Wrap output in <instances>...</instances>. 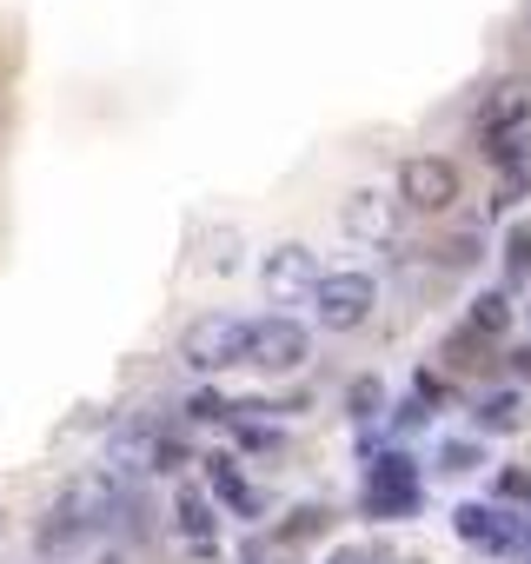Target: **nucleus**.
Segmentation results:
<instances>
[{"label":"nucleus","instance_id":"obj_10","mask_svg":"<svg viewBox=\"0 0 531 564\" xmlns=\"http://www.w3.org/2000/svg\"><path fill=\"white\" fill-rule=\"evenodd\" d=\"M173 511H180V538H186V551H193V557H213V551H219V505H213L199 485H186V491L173 498Z\"/></svg>","mask_w":531,"mask_h":564},{"label":"nucleus","instance_id":"obj_20","mask_svg":"<svg viewBox=\"0 0 531 564\" xmlns=\"http://www.w3.org/2000/svg\"><path fill=\"white\" fill-rule=\"evenodd\" d=\"M0 538H8V511H0Z\"/></svg>","mask_w":531,"mask_h":564},{"label":"nucleus","instance_id":"obj_13","mask_svg":"<svg viewBox=\"0 0 531 564\" xmlns=\"http://www.w3.org/2000/svg\"><path fill=\"white\" fill-rule=\"evenodd\" d=\"M326 524H333V511H326V505H300V511L280 524V544H306V538H319Z\"/></svg>","mask_w":531,"mask_h":564},{"label":"nucleus","instance_id":"obj_9","mask_svg":"<svg viewBox=\"0 0 531 564\" xmlns=\"http://www.w3.org/2000/svg\"><path fill=\"white\" fill-rule=\"evenodd\" d=\"M452 531H458L472 551H511V544H518V518H511L505 505H478V498L452 511Z\"/></svg>","mask_w":531,"mask_h":564},{"label":"nucleus","instance_id":"obj_15","mask_svg":"<svg viewBox=\"0 0 531 564\" xmlns=\"http://www.w3.org/2000/svg\"><path fill=\"white\" fill-rule=\"evenodd\" d=\"M186 419H199V425H232V399H226V392H193V399H186Z\"/></svg>","mask_w":531,"mask_h":564},{"label":"nucleus","instance_id":"obj_4","mask_svg":"<svg viewBox=\"0 0 531 564\" xmlns=\"http://www.w3.org/2000/svg\"><path fill=\"white\" fill-rule=\"evenodd\" d=\"M524 127H531V87H524V80H498V87L485 94V107H478V140L491 147V160L518 166Z\"/></svg>","mask_w":531,"mask_h":564},{"label":"nucleus","instance_id":"obj_16","mask_svg":"<svg viewBox=\"0 0 531 564\" xmlns=\"http://www.w3.org/2000/svg\"><path fill=\"white\" fill-rule=\"evenodd\" d=\"M472 465H485V445L478 438H445L438 445V471H472Z\"/></svg>","mask_w":531,"mask_h":564},{"label":"nucleus","instance_id":"obj_18","mask_svg":"<svg viewBox=\"0 0 531 564\" xmlns=\"http://www.w3.org/2000/svg\"><path fill=\"white\" fill-rule=\"evenodd\" d=\"M498 498L505 505H524L531 498V471H498Z\"/></svg>","mask_w":531,"mask_h":564},{"label":"nucleus","instance_id":"obj_7","mask_svg":"<svg viewBox=\"0 0 531 564\" xmlns=\"http://www.w3.org/2000/svg\"><path fill=\"white\" fill-rule=\"evenodd\" d=\"M313 279H319V252H313L306 239L266 246V259H259V286H266V300H306Z\"/></svg>","mask_w":531,"mask_h":564},{"label":"nucleus","instance_id":"obj_6","mask_svg":"<svg viewBox=\"0 0 531 564\" xmlns=\"http://www.w3.org/2000/svg\"><path fill=\"white\" fill-rule=\"evenodd\" d=\"M239 346H246V319H232V313H199L180 333V359L193 372H232L239 366Z\"/></svg>","mask_w":531,"mask_h":564},{"label":"nucleus","instance_id":"obj_21","mask_svg":"<svg viewBox=\"0 0 531 564\" xmlns=\"http://www.w3.org/2000/svg\"><path fill=\"white\" fill-rule=\"evenodd\" d=\"M412 564H425V557H412Z\"/></svg>","mask_w":531,"mask_h":564},{"label":"nucleus","instance_id":"obj_1","mask_svg":"<svg viewBox=\"0 0 531 564\" xmlns=\"http://www.w3.org/2000/svg\"><path fill=\"white\" fill-rule=\"evenodd\" d=\"M419 491H425L419 465H412L405 452H379V458L366 465L359 511H366V518H379V524H392V518H412V511H419Z\"/></svg>","mask_w":531,"mask_h":564},{"label":"nucleus","instance_id":"obj_11","mask_svg":"<svg viewBox=\"0 0 531 564\" xmlns=\"http://www.w3.org/2000/svg\"><path fill=\"white\" fill-rule=\"evenodd\" d=\"M465 333H472V339H505V333H511V300H505V293H478Z\"/></svg>","mask_w":531,"mask_h":564},{"label":"nucleus","instance_id":"obj_5","mask_svg":"<svg viewBox=\"0 0 531 564\" xmlns=\"http://www.w3.org/2000/svg\"><path fill=\"white\" fill-rule=\"evenodd\" d=\"M465 193V173L438 153H419L399 166V213H452Z\"/></svg>","mask_w":531,"mask_h":564},{"label":"nucleus","instance_id":"obj_8","mask_svg":"<svg viewBox=\"0 0 531 564\" xmlns=\"http://www.w3.org/2000/svg\"><path fill=\"white\" fill-rule=\"evenodd\" d=\"M399 199L392 193H379V186H359V193H346V206H339V226H346V239H359V246H392L399 239Z\"/></svg>","mask_w":531,"mask_h":564},{"label":"nucleus","instance_id":"obj_14","mask_svg":"<svg viewBox=\"0 0 531 564\" xmlns=\"http://www.w3.org/2000/svg\"><path fill=\"white\" fill-rule=\"evenodd\" d=\"M478 425H485V432H511V425H518V392H491V399H478Z\"/></svg>","mask_w":531,"mask_h":564},{"label":"nucleus","instance_id":"obj_2","mask_svg":"<svg viewBox=\"0 0 531 564\" xmlns=\"http://www.w3.org/2000/svg\"><path fill=\"white\" fill-rule=\"evenodd\" d=\"M306 352H313V339H306V326H300V319H280V313L246 319L239 366H252V372H266V379H286V372H300V366H306Z\"/></svg>","mask_w":531,"mask_h":564},{"label":"nucleus","instance_id":"obj_19","mask_svg":"<svg viewBox=\"0 0 531 564\" xmlns=\"http://www.w3.org/2000/svg\"><path fill=\"white\" fill-rule=\"evenodd\" d=\"M333 564H372V557H366V551H339Z\"/></svg>","mask_w":531,"mask_h":564},{"label":"nucleus","instance_id":"obj_17","mask_svg":"<svg viewBox=\"0 0 531 564\" xmlns=\"http://www.w3.org/2000/svg\"><path fill=\"white\" fill-rule=\"evenodd\" d=\"M346 405H353V419H379V412H386V386H379V379H353Z\"/></svg>","mask_w":531,"mask_h":564},{"label":"nucleus","instance_id":"obj_12","mask_svg":"<svg viewBox=\"0 0 531 564\" xmlns=\"http://www.w3.org/2000/svg\"><path fill=\"white\" fill-rule=\"evenodd\" d=\"M206 485H213V498H219V505H232V511H259L232 458H206Z\"/></svg>","mask_w":531,"mask_h":564},{"label":"nucleus","instance_id":"obj_3","mask_svg":"<svg viewBox=\"0 0 531 564\" xmlns=\"http://www.w3.org/2000/svg\"><path fill=\"white\" fill-rule=\"evenodd\" d=\"M306 306H313V319L326 333H359L372 319V306H379V286H372V272H319Z\"/></svg>","mask_w":531,"mask_h":564}]
</instances>
